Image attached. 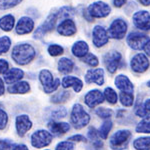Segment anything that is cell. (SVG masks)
Wrapping results in <instances>:
<instances>
[{"label": "cell", "instance_id": "cell-14", "mask_svg": "<svg viewBox=\"0 0 150 150\" xmlns=\"http://www.w3.org/2000/svg\"><path fill=\"white\" fill-rule=\"evenodd\" d=\"M85 81L87 83H96L101 86L104 83V71L101 68L90 69L86 72Z\"/></svg>", "mask_w": 150, "mask_h": 150}, {"label": "cell", "instance_id": "cell-22", "mask_svg": "<svg viewBox=\"0 0 150 150\" xmlns=\"http://www.w3.org/2000/svg\"><path fill=\"white\" fill-rule=\"evenodd\" d=\"M24 76L22 70L19 68H12L4 74V81L7 84H13L14 82H18Z\"/></svg>", "mask_w": 150, "mask_h": 150}, {"label": "cell", "instance_id": "cell-30", "mask_svg": "<svg viewBox=\"0 0 150 150\" xmlns=\"http://www.w3.org/2000/svg\"><path fill=\"white\" fill-rule=\"evenodd\" d=\"M136 132L138 133H150V116L145 117L136 126Z\"/></svg>", "mask_w": 150, "mask_h": 150}, {"label": "cell", "instance_id": "cell-21", "mask_svg": "<svg viewBox=\"0 0 150 150\" xmlns=\"http://www.w3.org/2000/svg\"><path fill=\"white\" fill-rule=\"evenodd\" d=\"M62 86L64 88H68V87H73L75 92H80L82 87H83V83L79 78L74 76H65L62 80Z\"/></svg>", "mask_w": 150, "mask_h": 150}, {"label": "cell", "instance_id": "cell-52", "mask_svg": "<svg viewBox=\"0 0 150 150\" xmlns=\"http://www.w3.org/2000/svg\"><path fill=\"white\" fill-rule=\"evenodd\" d=\"M139 2L144 6H149L150 5V0H139Z\"/></svg>", "mask_w": 150, "mask_h": 150}, {"label": "cell", "instance_id": "cell-44", "mask_svg": "<svg viewBox=\"0 0 150 150\" xmlns=\"http://www.w3.org/2000/svg\"><path fill=\"white\" fill-rule=\"evenodd\" d=\"M8 71V62L4 59H0V74H5Z\"/></svg>", "mask_w": 150, "mask_h": 150}, {"label": "cell", "instance_id": "cell-19", "mask_svg": "<svg viewBox=\"0 0 150 150\" xmlns=\"http://www.w3.org/2000/svg\"><path fill=\"white\" fill-rule=\"evenodd\" d=\"M115 85L122 92H133V84L125 75H118L115 78Z\"/></svg>", "mask_w": 150, "mask_h": 150}, {"label": "cell", "instance_id": "cell-39", "mask_svg": "<svg viewBox=\"0 0 150 150\" xmlns=\"http://www.w3.org/2000/svg\"><path fill=\"white\" fill-rule=\"evenodd\" d=\"M95 112L99 117L104 118V119H108V118L112 116V110L107 109V108H98V109H96Z\"/></svg>", "mask_w": 150, "mask_h": 150}, {"label": "cell", "instance_id": "cell-9", "mask_svg": "<svg viewBox=\"0 0 150 150\" xmlns=\"http://www.w3.org/2000/svg\"><path fill=\"white\" fill-rule=\"evenodd\" d=\"M57 19H58L57 13L50 14V15L47 17L46 20L44 21V23H42L39 27L36 29V31L34 33V37L35 38H41L46 34V33L52 31L53 28H54V26H55V23H56Z\"/></svg>", "mask_w": 150, "mask_h": 150}, {"label": "cell", "instance_id": "cell-31", "mask_svg": "<svg viewBox=\"0 0 150 150\" xmlns=\"http://www.w3.org/2000/svg\"><path fill=\"white\" fill-rule=\"evenodd\" d=\"M72 15H74V9L71 8L70 6H64L62 8L59 9V11L57 12L58 18H61L65 20V19H69L68 17H71Z\"/></svg>", "mask_w": 150, "mask_h": 150}, {"label": "cell", "instance_id": "cell-25", "mask_svg": "<svg viewBox=\"0 0 150 150\" xmlns=\"http://www.w3.org/2000/svg\"><path fill=\"white\" fill-rule=\"evenodd\" d=\"M30 90V85L27 83V82L25 81H21V82H17V83H15L14 85L12 86H9L8 88V91L10 93H26L28 92V91Z\"/></svg>", "mask_w": 150, "mask_h": 150}, {"label": "cell", "instance_id": "cell-18", "mask_svg": "<svg viewBox=\"0 0 150 150\" xmlns=\"http://www.w3.org/2000/svg\"><path fill=\"white\" fill-rule=\"evenodd\" d=\"M33 27H34V22L32 19L29 17H21L16 25V32L19 35L27 34L33 30Z\"/></svg>", "mask_w": 150, "mask_h": 150}, {"label": "cell", "instance_id": "cell-36", "mask_svg": "<svg viewBox=\"0 0 150 150\" xmlns=\"http://www.w3.org/2000/svg\"><path fill=\"white\" fill-rule=\"evenodd\" d=\"M22 0H0V9H9L16 6Z\"/></svg>", "mask_w": 150, "mask_h": 150}, {"label": "cell", "instance_id": "cell-41", "mask_svg": "<svg viewBox=\"0 0 150 150\" xmlns=\"http://www.w3.org/2000/svg\"><path fill=\"white\" fill-rule=\"evenodd\" d=\"M74 145L71 141H63L57 145L56 150H73Z\"/></svg>", "mask_w": 150, "mask_h": 150}, {"label": "cell", "instance_id": "cell-5", "mask_svg": "<svg viewBox=\"0 0 150 150\" xmlns=\"http://www.w3.org/2000/svg\"><path fill=\"white\" fill-rule=\"evenodd\" d=\"M111 9L108 4L102 1H96L90 4L87 8V14L91 18H102L106 17L110 13Z\"/></svg>", "mask_w": 150, "mask_h": 150}, {"label": "cell", "instance_id": "cell-24", "mask_svg": "<svg viewBox=\"0 0 150 150\" xmlns=\"http://www.w3.org/2000/svg\"><path fill=\"white\" fill-rule=\"evenodd\" d=\"M73 67H74L73 61L71 59H69V58L63 57L61 59H59V61H58V69L63 74L70 73L73 70Z\"/></svg>", "mask_w": 150, "mask_h": 150}, {"label": "cell", "instance_id": "cell-28", "mask_svg": "<svg viewBox=\"0 0 150 150\" xmlns=\"http://www.w3.org/2000/svg\"><path fill=\"white\" fill-rule=\"evenodd\" d=\"M133 145L137 150H150V137H141L136 139Z\"/></svg>", "mask_w": 150, "mask_h": 150}, {"label": "cell", "instance_id": "cell-12", "mask_svg": "<svg viewBox=\"0 0 150 150\" xmlns=\"http://www.w3.org/2000/svg\"><path fill=\"white\" fill-rule=\"evenodd\" d=\"M130 65H131L133 71L137 72V73H142V72L146 71L149 67L148 58L143 53H138L132 58Z\"/></svg>", "mask_w": 150, "mask_h": 150}, {"label": "cell", "instance_id": "cell-49", "mask_svg": "<svg viewBox=\"0 0 150 150\" xmlns=\"http://www.w3.org/2000/svg\"><path fill=\"white\" fill-rule=\"evenodd\" d=\"M11 150H28V148L25 146V145L19 144V145H16V146H14Z\"/></svg>", "mask_w": 150, "mask_h": 150}, {"label": "cell", "instance_id": "cell-3", "mask_svg": "<svg viewBox=\"0 0 150 150\" xmlns=\"http://www.w3.org/2000/svg\"><path fill=\"white\" fill-rule=\"evenodd\" d=\"M131 132L128 130H119L115 132L110 139V147L114 150H121L127 147Z\"/></svg>", "mask_w": 150, "mask_h": 150}, {"label": "cell", "instance_id": "cell-37", "mask_svg": "<svg viewBox=\"0 0 150 150\" xmlns=\"http://www.w3.org/2000/svg\"><path fill=\"white\" fill-rule=\"evenodd\" d=\"M82 60H83V62H85L88 65H90V66L92 67H96L99 63L97 57L95 56V55L91 54V53H88V54L86 55V56H84L82 58Z\"/></svg>", "mask_w": 150, "mask_h": 150}, {"label": "cell", "instance_id": "cell-46", "mask_svg": "<svg viewBox=\"0 0 150 150\" xmlns=\"http://www.w3.org/2000/svg\"><path fill=\"white\" fill-rule=\"evenodd\" d=\"M68 141H83L86 142V138L82 135H74V136H71L70 138H68Z\"/></svg>", "mask_w": 150, "mask_h": 150}, {"label": "cell", "instance_id": "cell-27", "mask_svg": "<svg viewBox=\"0 0 150 150\" xmlns=\"http://www.w3.org/2000/svg\"><path fill=\"white\" fill-rule=\"evenodd\" d=\"M88 137H89V139L92 141V144L96 147V148L102 147L103 143L100 140V135H99V132L95 129V128H90V129H89Z\"/></svg>", "mask_w": 150, "mask_h": 150}, {"label": "cell", "instance_id": "cell-26", "mask_svg": "<svg viewBox=\"0 0 150 150\" xmlns=\"http://www.w3.org/2000/svg\"><path fill=\"white\" fill-rule=\"evenodd\" d=\"M14 23H15V19L11 14H8V15L0 18V28L4 31H11L14 26Z\"/></svg>", "mask_w": 150, "mask_h": 150}, {"label": "cell", "instance_id": "cell-10", "mask_svg": "<svg viewBox=\"0 0 150 150\" xmlns=\"http://www.w3.org/2000/svg\"><path fill=\"white\" fill-rule=\"evenodd\" d=\"M103 61L108 71L110 73H114L121 62V54L117 51H110L104 55Z\"/></svg>", "mask_w": 150, "mask_h": 150}, {"label": "cell", "instance_id": "cell-23", "mask_svg": "<svg viewBox=\"0 0 150 150\" xmlns=\"http://www.w3.org/2000/svg\"><path fill=\"white\" fill-rule=\"evenodd\" d=\"M88 45L84 41H78V42H76L72 46V53H73V55L79 58H83L84 56H86L88 54Z\"/></svg>", "mask_w": 150, "mask_h": 150}, {"label": "cell", "instance_id": "cell-8", "mask_svg": "<svg viewBox=\"0 0 150 150\" xmlns=\"http://www.w3.org/2000/svg\"><path fill=\"white\" fill-rule=\"evenodd\" d=\"M149 40L148 36L140 32H131L127 37V43L132 49L135 50L143 49Z\"/></svg>", "mask_w": 150, "mask_h": 150}, {"label": "cell", "instance_id": "cell-35", "mask_svg": "<svg viewBox=\"0 0 150 150\" xmlns=\"http://www.w3.org/2000/svg\"><path fill=\"white\" fill-rule=\"evenodd\" d=\"M69 97V93L67 91H61V92H58L55 95L52 96L51 101L53 103H62L68 99Z\"/></svg>", "mask_w": 150, "mask_h": 150}, {"label": "cell", "instance_id": "cell-42", "mask_svg": "<svg viewBox=\"0 0 150 150\" xmlns=\"http://www.w3.org/2000/svg\"><path fill=\"white\" fill-rule=\"evenodd\" d=\"M8 121V116L4 110L0 109V129H4Z\"/></svg>", "mask_w": 150, "mask_h": 150}, {"label": "cell", "instance_id": "cell-34", "mask_svg": "<svg viewBox=\"0 0 150 150\" xmlns=\"http://www.w3.org/2000/svg\"><path fill=\"white\" fill-rule=\"evenodd\" d=\"M11 45V40L7 36H2L0 37V55L2 53H5L9 50Z\"/></svg>", "mask_w": 150, "mask_h": 150}, {"label": "cell", "instance_id": "cell-2", "mask_svg": "<svg viewBox=\"0 0 150 150\" xmlns=\"http://www.w3.org/2000/svg\"><path fill=\"white\" fill-rule=\"evenodd\" d=\"M89 121H90V116L88 115V113L83 109L80 104H75L71 112V123L73 124L74 128L81 129L85 127Z\"/></svg>", "mask_w": 150, "mask_h": 150}, {"label": "cell", "instance_id": "cell-43", "mask_svg": "<svg viewBox=\"0 0 150 150\" xmlns=\"http://www.w3.org/2000/svg\"><path fill=\"white\" fill-rule=\"evenodd\" d=\"M135 113H136V115L139 116V117H148V115H149V112H147V111L145 110L143 105L138 106V107L136 108Z\"/></svg>", "mask_w": 150, "mask_h": 150}, {"label": "cell", "instance_id": "cell-13", "mask_svg": "<svg viewBox=\"0 0 150 150\" xmlns=\"http://www.w3.org/2000/svg\"><path fill=\"white\" fill-rule=\"evenodd\" d=\"M93 35V44L96 47H102L108 42V34L107 31L102 26L97 25L93 28L92 31Z\"/></svg>", "mask_w": 150, "mask_h": 150}, {"label": "cell", "instance_id": "cell-6", "mask_svg": "<svg viewBox=\"0 0 150 150\" xmlns=\"http://www.w3.org/2000/svg\"><path fill=\"white\" fill-rule=\"evenodd\" d=\"M127 24L122 19H116L111 23L107 30V34L109 37L114 39H122L126 34Z\"/></svg>", "mask_w": 150, "mask_h": 150}, {"label": "cell", "instance_id": "cell-15", "mask_svg": "<svg viewBox=\"0 0 150 150\" xmlns=\"http://www.w3.org/2000/svg\"><path fill=\"white\" fill-rule=\"evenodd\" d=\"M84 100H85L87 106H89L90 108H93L103 102L104 94L99 90H91L85 95Z\"/></svg>", "mask_w": 150, "mask_h": 150}, {"label": "cell", "instance_id": "cell-20", "mask_svg": "<svg viewBox=\"0 0 150 150\" xmlns=\"http://www.w3.org/2000/svg\"><path fill=\"white\" fill-rule=\"evenodd\" d=\"M48 128H49L50 132L55 136H60L63 135L64 133H66L70 129V126L68 123L65 122H56V121H51L48 124Z\"/></svg>", "mask_w": 150, "mask_h": 150}, {"label": "cell", "instance_id": "cell-51", "mask_svg": "<svg viewBox=\"0 0 150 150\" xmlns=\"http://www.w3.org/2000/svg\"><path fill=\"white\" fill-rule=\"evenodd\" d=\"M143 107L145 108V110H146L147 112L150 113V99L145 101V103L143 104Z\"/></svg>", "mask_w": 150, "mask_h": 150}, {"label": "cell", "instance_id": "cell-1", "mask_svg": "<svg viewBox=\"0 0 150 150\" xmlns=\"http://www.w3.org/2000/svg\"><path fill=\"white\" fill-rule=\"evenodd\" d=\"M11 56L17 64L26 65L35 57V49L30 44H19L14 46Z\"/></svg>", "mask_w": 150, "mask_h": 150}, {"label": "cell", "instance_id": "cell-7", "mask_svg": "<svg viewBox=\"0 0 150 150\" xmlns=\"http://www.w3.org/2000/svg\"><path fill=\"white\" fill-rule=\"evenodd\" d=\"M52 141V135L46 130H38L31 136V144L35 148H42L49 145Z\"/></svg>", "mask_w": 150, "mask_h": 150}, {"label": "cell", "instance_id": "cell-47", "mask_svg": "<svg viewBox=\"0 0 150 150\" xmlns=\"http://www.w3.org/2000/svg\"><path fill=\"white\" fill-rule=\"evenodd\" d=\"M113 3H114V6L115 7H121L126 3V0H113Z\"/></svg>", "mask_w": 150, "mask_h": 150}, {"label": "cell", "instance_id": "cell-48", "mask_svg": "<svg viewBox=\"0 0 150 150\" xmlns=\"http://www.w3.org/2000/svg\"><path fill=\"white\" fill-rule=\"evenodd\" d=\"M143 50H144L145 54L148 55V56H150V40L148 41V42L146 43V45H145V46H144Z\"/></svg>", "mask_w": 150, "mask_h": 150}, {"label": "cell", "instance_id": "cell-40", "mask_svg": "<svg viewBox=\"0 0 150 150\" xmlns=\"http://www.w3.org/2000/svg\"><path fill=\"white\" fill-rule=\"evenodd\" d=\"M66 113L67 111L65 108L63 107H60V108H57V109H55L54 111H52L51 112V115L53 118H56V119H59V118H63L66 116Z\"/></svg>", "mask_w": 150, "mask_h": 150}, {"label": "cell", "instance_id": "cell-50", "mask_svg": "<svg viewBox=\"0 0 150 150\" xmlns=\"http://www.w3.org/2000/svg\"><path fill=\"white\" fill-rule=\"evenodd\" d=\"M5 92V87H4V82L0 78V95H3Z\"/></svg>", "mask_w": 150, "mask_h": 150}, {"label": "cell", "instance_id": "cell-29", "mask_svg": "<svg viewBox=\"0 0 150 150\" xmlns=\"http://www.w3.org/2000/svg\"><path fill=\"white\" fill-rule=\"evenodd\" d=\"M111 128H112V121L109 119L105 120L104 123L102 125H101V127L99 128L98 132H99V135H100V137H102L103 139H106L108 136V133L110 132Z\"/></svg>", "mask_w": 150, "mask_h": 150}, {"label": "cell", "instance_id": "cell-4", "mask_svg": "<svg viewBox=\"0 0 150 150\" xmlns=\"http://www.w3.org/2000/svg\"><path fill=\"white\" fill-rule=\"evenodd\" d=\"M39 79H40L41 83H42L43 87H44V91L46 93L54 92L60 85L59 79H55L54 80L52 73L49 70H46V69H43L40 71Z\"/></svg>", "mask_w": 150, "mask_h": 150}, {"label": "cell", "instance_id": "cell-33", "mask_svg": "<svg viewBox=\"0 0 150 150\" xmlns=\"http://www.w3.org/2000/svg\"><path fill=\"white\" fill-rule=\"evenodd\" d=\"M104 97L106 98V100L111 104H115L117 102V94L112 88L107 87L104 91Z\"/></svg>", "mask_w": 150, "mask_h": 150}, {"label": "cell", "instance_id": "cell-53", "mask_svg": "<svg viewBox=\"0 0 150 150\" xmlns=\"http://www.w3.org/2000/svg\"><path fill=\"white\" fill-rule=\"evenodd\" d=\"M147 85H148V86H149V87H150V81H149V82H148V83H147Z\"/></svg>", "mask_w": 150, "mask_h": 150}, {"label": "cell", "instance_id": "cell-11", "mask_svg": "<svg viewBox=\"0 0 150 150\" xmlns=\"http://www.w3.org/2000/svg\"><path fill=\"white\" fill-rule=\"evenodd\" d=\"M133 23L140 30H150V14L145 10L136 12L133 15Z\"/></svg>", "mask_w": 150, "mask_h": 150}, {"label": "cell", "instance_id": "cell-38", "mask_svg": "<svg viewBox=\"0 0 150 150\" xmlns=\"http://www.w3.org/2000/svg\"><path fill=\"white\" fill-rule=\"evenodd\" d=\"M63 48H62L60 45L57 44H52L48 47V52L51 56H58V55H61L63 53Z\"/></svg>", "mask_w": 150, "mask_h": 150}, {"label": "cell", "instance_id": "cell-16", "mask_svg": "<svg viewBox=\"0 0 150 150\" xmlns=\"http://www.w3.org/2000/svg\"><path fill=\"white\" fill-rule=\"evenodd\" d=\"M32 127V122L27 115H19L16 118V130L19 136H24L26 132Z\"/></svg>", "mask_w": 150, "mask_h": 150}, {"label": "cell", "instance_id": "cell-32", "mask_svg": "<svg viewBox=\"0 0 150 150\" xmlns=\"http://www.w3.org/2000/svg\"><path fill=\"white\" fill-rule=\"evenodd\" d=\"M120 101H121L122 105L129 107L132 106L133 101H134V97H133L132 93H128V92H121L120 93Z\"/></svg>", "mask_w": 150, "mask_h": 150}, {"label": "cell", "instance_id": "cell-45", "mask_svg": "<svg viewBox=\"0 0 150 150\" xmlns=\"http://www.w3.org/2000/svg\"><path fill=\"white\" fill-rule=\"evenodd\" d=\"M11 142L7 140H0V150H7L11 147Z\"/></svg>", "mask_w": 150, "mask_h": 150}, {"label": "cell", "instance_id": "cell-17", "mask_svg": "<svg viewBox=\"0 0 150 150\" xmlns=\"http://www.w3.org/2000/svg\"><path fill=\"white\" fill-rule=\"evenodd\" d=\"M57 31L62 36H71L76 33V25L71 19H65L58 25Z\"/></svg>", "mask_w": 150, "mask_h": 150}]
</instances>
